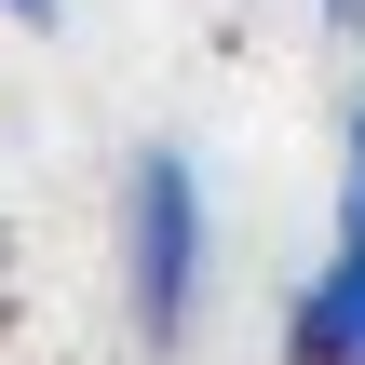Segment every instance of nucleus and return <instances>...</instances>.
Here are the masks:
<instances>
[{"mask_svg":"<svg viewBox=\"0 0 365 365\" xmlns=\"http://www.w3.org/2000/svg\"><path fill=\"white\" fill-rule=\"evenodd\" d=\"M203 298H217V203H203V163L149 135L122 163V325H135V352H190Z\"/></svg>","mask_w":365,"mask_h":365,"instance_id":"obj_1","label":"nucleus"},{"mask_svg":"<svg viewBox=\"0 0 365 365\" xmlns=\"http://www.w3.org/2000/svg\"><path fill=\"white\" fill-rule=\"evenodd\" d=\"M284 365H365V244H339L284 298Z\"/></svg>","mask_w":365,"mask_h":365,"instance_id":"obj_2","label":"nucleus"},{"mask_svg":"<svg viewBox=\"0 0 365 365\" xmlns=\"http://www.w3.org/2000/svg\"><path fill=\"white\" fill-rule=\"evenodd\" d=\"M339 244H365V108H352V135H339Z\"/></svg>","mask_w":365,"mask_h":365,"instance_id":"obj_3","label":"nucleus"},{"mask_svg":"<svg viewBox=\"0 0 365 365\" xmlns=\"http://www.w3.org/2000/svg\"><path fill=\"white\" fill-rule=\"evenodd\" d=\"M54 14H68V0H0V27H54Z\"/></svg>","mask_w":365,"mask_h":365,"instance_id":"obj_4","label":"nucleus"},{"mask_svg":"<svg viewBox=\"0 0 365 365\" xmlns=\"http://www.w3.org/2000/svg\"><path fill=\"white\" fill-rule=\"evenodd\" d=\"M312 14H325V27H365V0H312Z\"/></svg>","mask_w":365,"mask_h":365,"instance_id":"obj_5","label":"nucleus"}]
</instances>
